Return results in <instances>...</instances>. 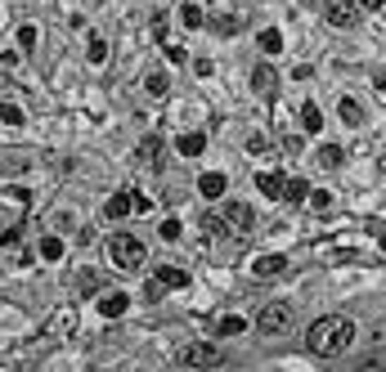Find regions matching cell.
<instances>
[{
  "mask_svg": "<svg viewBox=\"0 0 386 372\" xmlns=\"http://www.w3.org/2000/svg\"><path fill=\"white\" fill-rule=\"evenodd\" d=\"M351 341H355V323L346 314H328V318H319V323L310 328L306 350L319 354V359H337V354L351 350Z\"/></svg>",
  "mask_w": 386,
  "mask_h": 372,
  "instance_id": "obj_1",
  "label": "cell"
},
{
  "mask_svg": "<svg viewBox=\"0 0 386 372\" xmlns=\"http://www.w3.org/2000/svg\"><path fill=\"white\" fill-rule=\"evenodd\" d=\"M108 256H113L117 269H139L144 265V242L130 238V233H113L108 238Z\"/></svg>",
  "mask_w": 386,
  "mask_h": 372,
  "instance_id": "obj_2",
  "label": "cell"
},
{
  "mask_svg": "<svg viewBox=\"0 0 386 372\" xmlns=\"http://www.w3.org/2000/svg\"><path fill=\"white\" fill-rule=\"evenodd\" d=\"M292 328V305L287 301H270L256 314V332H265V337H279V332Z\"/></svg>",
  "mask_w": 386,
  "mask_h": 372,
  "instance_id": "obj_3",
  "label": "cell"
},
{
  "mask_svg": "<svg viewBox=\"0 0 386 372\" xmlns=\"http://www.w3.org/2000/svg\"><path fill=\"white\" fill-rule=\"evenodd\" d=\"M220 220H225V229H238V233L256 225V216H251V206H247V202H225Z\"/></svg>",
  "mask_w": 386,
  "mask_h": 372,
  "instance_id": "obj_4",
  "label": "cell"
},
{
  "mask_svg": "<svg viewBox=\"0 0 386 372\" xmlns=\"http://www.w3.org/2000/svg\"><path fill=\"white\" fill-rule=\"evenodd\" d=\"M180 359H185V368H216L225 354L216 350V345H185V354H180Z\"/></svg>",
  "mask_w": 386,
  "mask_h": 372,
  "instance_id": "obj_5",
  "label": "cell"
},
{
  "mask_svg": "<svg viewBox=\"0 0 386 372\" xmlns=\"http://www.w3.org/2000/svg\"><path fill=\"white\" fill-rule=\"evenodd\" d=\"M328 23H332V27H355V23H359L355 0H328Z\"/></svg>",
  "mask_w": 386,
  "mask_h": 372,
  "instance_id": "obj_6",
  "label": "cell"
},
{
  "mask_svg": "<svg viewBox=\"0 0 386 372\" xmlns=\"http://www.w3.org/2000/svg\"><path fill=\"white\" fill-rule=\"evenodd\" d=\"M126 305H130L126 292H104V296H99V314H104V318H122Z\"/></svg>",
  "mask_w": 386,
  "mask_h": 372,
  "instance_id": "obj_7",
  "label": "cell"
},
{
  "mask_svg": "<svg viewBox=\"0 0 386 372\" xmlns=\"http://www.w3.org/2000/svg\"><path fill=\"white\" fill-rule=\"evenodd\" d=\"M72 328H77V309H58L50 323H45V337H68Z\"/></svg>",
  "mask_w": 386,
  "mask_h": 372,
  "instance_id": "obj_8",
  "label": "cell"
},
{
  "mask_svg": "<svg viewBox=\"0 0 386 372\" xmlns=\"http://www.w3.org/2000/svg\"><path fill=\"white\" fill-rule=\"evenodd\" d=\"M139 162L153 166V170H162V140H158V135H149V140L139 144Z\"/></svg>",
  "mask_w": 386,
  "mask_h": 372,
  "instance_id": "obj_9",
  "label": "cell"
},
{
  "mask_svg": "<svg viewBox=\"0 0 386 372\" xmlns=\"http://www.w3.org/2000/svg\"><path fill=\"white\" fill-rule=\"evenodd\" d=\"M162 283V287H189V274L185 269H175V265H158V274H153Z\"/></svg>",
  "mask_w": 386,
  "mask_h": 372,
  "instance_id": "obj_10",
  "label": "cell"
},
{
  "mask_svg": "<svg viewBox=\"0 0 386 372\" xmlns=\"http://www.w3.org/2000/svg\"><path fill=\"white\" fill-rule=\"evenodd\" d=\"M198 193H202V197H211V202H216V197L225 193V175H220V170H207V175L198 180Z\"/></svg>",
  "mask_w": 386,
  "mask_h": 372,
  "instance_id": "obj_11",
  "label": "cell"
},
{
  "mask_svg": "<svg viewBox=\"0 0 386 372\" xmlns=\"http://www.w3.org/2000/svg\"><path fill=\"white\" fill-rule=\"evenodd\" d=\"M315 162H319L323 170H337V166L346 162V153H342V148H337V144H323L319 153H315Z\"/></svg>",
  "mask_w": 386,
  "mask_h": 372,
  "instance_id": "obj_12",
  "label": "cell"
},
{
  "mask_svg": "<svg viewBox=\"0 0 386 372\" xmlns=\"http://www.w3.org/2000/svg\"><path fill=\"white\" fill-rule=\"evenodd\" d=\"M283 265H287L283 256H261L251 269H256V278H274V274H283Z\"/></svg>",
  "mask_w": 386,
  "mask_h": 372,
  "instance_id": "obj_13",
  "label": "cell"
},
{
  "mask_svg": "<svg viewBox=\"0 0 386 372\" xmlns=\"http://www.w3.org/2000/svg\"><path fill=\"white\" fill-rule=\"evenodd\" d=\"M104 216H108V220L130 216V193H113V197H108V206H104Z\"/></svg>",
  "mask_w": 386,
  "mask_h": 372,
  "instance_id": "obj_14",
  "label": "cell"
},
{
  "mask_svg": "<svg viewBox=\"0 0 386 372\" xmlns=\"http://www.w3.org/2000/svg\"><path fill=\"white\" fill-rule=\"evenodd\" d=\"M301 130H310V135H319V130H323V113H319V104H306V108H301Z\"/></svg>",
  "mask_w": 386,
  "mask_h": 372,
  "instance_id": "obj_15",
  "label": "cell"
},
{
  "mask_svg": "<svg viewBox=\"0 0 386 372\" xmlns=\"http://www.w3.org/2000/svg\"><path fill=\"white\" fill-rule=\"evenodd\" d=\"M274 81H279V77H274V68H270V63L251 68V85H256L261 94H270V90H274Z\"/></svg>",
  "mask_w": 386,
  "mask_h": 372,
  "instance_id": "obj_16",
  "label": "cell"
},
{
  "mask_svg": "<svg viewBox=\"0 0 386 372\" xmlns=\"http://www.w3.org/2000/svg\"><path fill=\"white\" fill-rule=\"evenodd\" d=\"M256 184H261V193H265V197H283V184H287V180L279 175V170H265Z\"/></svg>",
  "mask_w": 386,
  "mask_h": 372,
  "instance_id": "obj_17",
  "label": "cell"
},
{
  "mask_svg": "<svg viewBox=\"0 0 386 372\" xmlns=\"http://www.w3.org/2000/svg\"><path fill=\"white\" fill-rule=\"evenodd\" d=\"M337 113H342L346 126H364V108H359L355 99H342V104H337Z\"/></svg>",
  "mask_w": 386,
  "mask_h": 372,
  "instance_id": "obj_18",
  "label": "cell"
},
{
  "mask_svg": "<svg viewBox=\"0 0 386 372\" xmlns=\"http://www.w3.org/2000/svg\"><path fill=\"white\" fill-rule=\"evenodd\" d=\"M283 197H287V202H306V197H310V184L301 180V175H292V180L283 184Z\"/></svg>",
  "mask_w": 386,
  "mask_h": 372,
  "instance_id": "obj_19",
  "label": "cell"
},
{
  "mask_svg": "<svg viewBox=\"0 0 386 372\" xmlns=\"http://www.w3.org/2000/svg\"><path fill=\"white\" fill-rule=\"evenodd\" d=\"M202 148H207V140H202V135H180V157H198Z\"/></svg>",
  "mask_w": 386,
  "mask_h": 372,
  "instance_id": "obj_20",
  "label": "cell"
},
{
  "mask_svg": "<svg viewBox=\"0 0 386 372\" xmlns=\"http://www.w3.org/2000/svg\"><path fill=\"white\" fill-rule=\"evenodd\" d=\"M261 49H265V54H279V49H283V36L274 32V27H265V32H261Z\"/></svg>",
  "mask_w": 386,
  "mask_h": 372,
  "instance_id": "obj_21",
  "label": "cell"
},
{
  "mask_svg": "<svg viewBox=\"0 0 386 372\" xmlns=\"http://www.w3.org/2000/svg\"><path fill=\"white\" fill-rule=\"evenodd\" d=\"M144 85H149L153 99H162V94H166V72H149V77H144Z\"/></svg>",
  "mask_w": 386,
  "mask_h": 372,
  "instance_id": "obj_22",
  "label": "cell"
},
{
  "mask_svg": "<svg viewBox=\"0 0 386 372\" xmlns=\"http://www.w3.org/2000/svg\"><path fill=\"white\" fill-rule=\"evenodd\" d=\"M86 54H90V63H104V58H108V41H104V36H90Z\"/></svg>",
  "mask_w": 386,
  "mask_h": 372,
  "instance_id": "obj_23",
  "label": "cell"
},
{
  "mask_svg": "<svg viewBox=\"0 0 386 372\" xmlns=\"http://www.w3.org/2000/svg\"><path fill=\"white\" fill-rule=\"evenodd\" d=\"M41 256L45 260H58V256H63V238H41Z\"/></svg>",
  "mask_w": 386,
  "mask_h": 372,
  "instance_id": "obj_24",
  "label": "cell"
},
{
  "mask_svg": "<svg viewBox=\"0 0 386 372\" xmlns=\"http://www.w3.org/2000/svg\"><path fill=\"white\" fill-rule=\"evenodd\" d=\"M180 18H185V27H202V23H207L198 5H185V9H180Z\"/></svg>",
  "mask_w": 386,
  "mask_h": 372,
  "instance_id": "obj_25",
  "label": "cell"
},
{
  "mask_svg": "<svg viewBox=\"0 0 386 372\" xmlns=\"http://www.w3.org/2000/svg\"><path fill=\"white\" fill-rule=\"evenodd\" d=\"M0 121H5V126H18V121H23V113H18L14 104H5V99H0Z\"/></svg>",
  "mask_w": 386,
  "mask_h": 372,
  "instance_id": "obj_26",
  "label": "cell"
},
{
  "mask_svg": "<svg viewBox=\"0 0 386 372\" xmlns=\"http://www.w3.org/2000/svg\"><path fill=\"white\" fill-rule=\"evenodd\" d=\"M247 323H243V318H220V328H216V332H220V337H234V332H243Z\"/></svg>",
  "mask_w": 386,
  "mask_h": 372,
  "instance_id": "obj_27",
  "label": "cell"
},
{
  "mask_svg": "<svg viewBox=\"0 0 386 372\" xmlns=\"http://www.w3.org/2000/svg\"><path fill=\"white\" fill-rule=\"evenodd\" d=\"M359 372H386V354H373V359H364V364H359Z\"/></svg>",
  "mask_w": 386,
  "mask_h": 372,
  "instance_id": "obj_28",
  "label": "cell"
},
{
  "mask_svg": "<svg viewBox=\"0 0 386 372\" xmlns=\"http://www.w3.org/2000/svg\"><path fill=\"white\" fill-rule=\"evenodd\" d=\"M368 341H373V345H386V318H378V323L368 328Z\"/></svg>",
  "mask_w": 386,
  "mask_h": 372,
  "instance_id": "obj_29",
  "label": "cell"
},
{
  "mask_svg": "<svg viewBox=\"0 0 386 372\" xmlns=\"http://www.w3.org/2000/svg\"><path fill=\"white\" fill-rule=\"evenodd\" d=\"M202 229H207L211 238H220V233H225V220H220V216H207V220H202Z\"/></svg>",
  "mask_w": 386,
  "mask_h": 372,
  "instance_id": "obj_30",
  "label": "cell"
},
{
  "mask_svg": "<svg viewBox=\"0 0 386 372\" xmlns=\"http://www.w3.org/2000/svg\"><path fill=\"white\" fill-rule=\"evenodd\" d=\"M310 193H315V189H310ZM310 206H315V211H332V193H315Z\"/></svg>",
  "mask_w": 386,
  "mask_h": 372,
  "instance_id": "obj_31",
  "label": "cell"
},
{
  "mask_svg": "<svg viewBox=\"0 0 386 372\" xmlns=\"http://www.w3.org/2000/svg\"><path fill=\"white\" fill-rule=\"evenodd\" d=\"M162 292H166V287H162L158 278H149V283H144V296H149V301H162Z\"/></svg>",
  "mask_w": 386,
  "mask_h": 372,
  "instance_id": "obj_32",
  "label": "cell"
},
{
  "mask_svg": "<svg viewBox=\"0 0 386 372\" xmlns=\"http://www.w3.org/2000/svg\"><path fill=\"white\" fill-rule=\"evenodd\" d=\"M18 45L32 49V45H36V27H18Z\"/></svg>",
  "mask_w": 386,
  "mask_h": 372,
  "instance_id": "obj_33",
  "label": "cell"
},
{
  "mask_svg": "<svg viewBox=\"0 0 386 372\" xmlns=\"http://www.w3.org/2000/svg\"><path fill=\"white\" fill-rule=\"evenodd\" d=\"M238 27H243V18H220V23H216V32H225V36L238 32Z\"/></svg>",
  "mask_w": 386,
  "mask_h": 372,
  "instance_id": "obj_34",
  "label": "cell"
},
{
  "mask_svg": "<svg viewBox=\"0 0 386 372\" xmlns=\"http://www.w3.org/2000/svg\"><path fill=\"white\" fill-rule=\"evenodd\" d=\"M162 238H166V242L180 238V220H166V225H162Z\"/></svg>",
  "mask_w": 386,
  "mask_h": 372,
  "instance_id": "obj_35",
  "label": "cell"
},
{
  "mask_svg": "<svg viewBox=\"0 0 386 372\" xmlns=\"http://www.w3.org/2000/svg\"><path fill=\"white\" fill-rule=\"evenodd\" d=\"M153 202H149V197H144V193H130V211H149Z\"/></svg>",
  "mask_w": 386,
  "mask_h": 372,
  "instance_id": "obj_36",
  "label": "cell"
},
{
  "mask_svg": "<svg viewBox=\"0 0 386 372\" xmlns=\"http://www.w3.org/2000/svg\"><path fill=\"white\" fill-rule=\"evenodd\" d=\"M247 148H251V153H265V148H270V140H265V135H251Z\"/></svg>",
  "mask_w": 386,
  "mask_h": 372,
  "instance_id": "obj_37",
  "label": "cell"
},
{
  "mask_svg": "<svg viewBox=\"0 0 386 372\" xmlns=\"http://www.w3.org/2000/svg\"><path fill=\"white\" fill-rule=\"evenodd\" d=\"M153 36H158V41H166V18H162V14L153 18Z\"/></svg>",
  "mask_w": 386,
  "mask_h": 372,
  "instance_id": "obj_38",
  "label": "cell"
},
{
  "mask_svg": "<svg viewBox=\"0 0 386 372\" xmlns=\"http://www.w3.org/2000/svg\"><path fill=\"white\" fill-rule=\"evenodd\" d=\"M382 0H355V9H378Z\"/></svg>",
  "mask_w": 386,
  "mask_h": 372,
  "instance_id": "obj_39",
  "label": "cell"
},
{
  "mask_svg": "<svg viewBox=\"0 0 386 372\" xmlns=\"http://www.w3.org/2000/svg\"><path fill=\"white\" fill-rule=\"evenodd\" d=\"M382 175H386V148H382Z\"/></svg>",
  "mask_w": 386,
  "mask_h": 372,
  "instance_id": "obj_40",
  "label": "cell"
},
{
  "mask_svg": "<svg viewBox=\"0 0 386 372\" xmlns=\"http://www.w3.org/2000/svg\"><path fill=\"white\" fill-rule=\"evenodd\" d=\"M382 252H386V233H382Z\"/></svg>",
  "mask_w": 386,
  "mask_h": 372,
  "instance_id": "obj_41",
  "label": "cell"
},
{
  "mask_svg": "<svg viewBox=\"0 0 386 372\" xmlns=\"http://www.w3.org/2000/svg\"><path fill=\"white\" fill-rule=\"evenodd\" d=\"M301 5H315V0H301Z\"/></svg>",
  "mask_w": 386,
  "mask_h": 372,
  "instance_id": "obj_42",
  "label": "cell"
}]
</instances>
